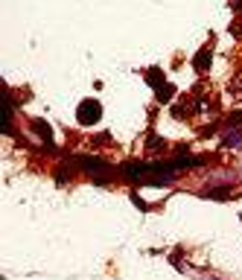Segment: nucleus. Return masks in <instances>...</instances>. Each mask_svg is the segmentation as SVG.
<instances>
[{"label": "nucleus", "mask_w": 242, "mask_h": 280, "mask_svg": "<svg viewBox=\"0 0 242 280\" xmlns=\"http://www.w3.org/2000/svg\"><path fill=\"white\" fill-rule=\"evenodd\" d=\"M99 117H102V105H99V99H82L79 102V108H76V120H79V126H96L99 123Z\"/></svg>", "instance_id": "nucleus-1"}, {"label": "nucleus", "mask_w": 242, "mask_h": 280, "mask_svg": "<svg viewBox=\"0 0 242 280\" xmlns=\"http://www.w3.org/2000/svg\"><path fill=\"white\" fill-rule=\"evenodd\" d=\"M79 164H82L88 172H96V181H99V184L105 181V175H102V172L108 169V167H105V161H99V158H79Z\"/></svg>", "instance_id": "nucleus-2"}, {"label": "nucleus", "mask_w": 242, "mask_h": 280, "mask_svg": "<svg viewBox=\"0 0 242 280\" xmlns=\"http://www.w3.org/2000/svg\"><path fill=\"white\" fill-rule=\"evenodd\" d=\"M210 61H213V53H210V47L205 44V47L196 53V58H193V67L202 73V70H207V67H210Z\"/></svg>", "instance_id": "nucleus-3"}, {"label": "nucleus", "mask_w": 242, "mask_h": 280, "mask_svg": "<svg viewBox=\"0 0 242 280\" xmlns=\"http://www.w3.org/2000/svg\"><path fill=\"white\" fill-rule=\"evenodd\" d=\"M32 129H35V134H38L47 146H53V129H50L44 120H32Z\"/></svg>", "instance_id": "nucleus-4"}, {"label": "nucleus", "mask_w": 242, "mask_h": 280, "mask_svg": "<svg viewBox=\"0 0 242 280\" xmlns=\"http://www.w3.org/2000/svg\"><path fill=\"white\" fill-rule=\"evenodd\" d=\"M146 82H149L152 88H161V85H167V76H164V70L149 67V70H146Z\"/></svg>", "instance_id": "nucleus-5"}, {"label": "nucleus", "mask_w": 242, "mask_h": 280, "mask_svg": "<svg viewBox=\"0 0 242 280\" xmlns=\"http://www.w3.org/2000/svg\"><path fill=\"white\" fill-rule=\"evenodd\" d=\"M205 196H207V199H219V202H222V199H231V196H234V190H231V184H222L219 190H207Z\"/></svg>", "instance_id": "nucleus-6"}, {"label": "nucleus", "mask_w": 242, "mask_h": 280, "mask_svg": "<svg viewBox=\"0 0 242 280\" xmlns=\"http://www.w3.org/2000/svg\"><path fill=\"white\" fill-rule=\"evenodd\" d=\"M155 96H158V102H169L175 96V88L172 85H161V88H155Z\"/></svg>", "instance_id": "nucleus-7"}, {"label": "nucleus", "mask_w": 242, "mask_h": 280, "mask_svg": "<svg viewBox=\"0 0 242 280\" xmlns=\"http://www.w3.org/2000/svg\"><path fill=\"white\" fill-rule=\"evenodd\" d=\"M146 146H149V149H161V146H164V137L152 131V134H149V140H146Z\"/></svg>", "instance_id": "nucleus-8"}, {"label": "nucleus", "mask_w": 242, "mask_h": 280, "mask_svg": "<svg viewBox=\"0 0 242 280\" xmlns=\"http://www.w3.org/2000/svg\"><path fill=\"white\" fill-rule=\"evenodd\" d=\"M222 143H225V146H240V143H242V134H240V131L225 134V140H222Z\"/></svg>", "instance_id": "nucleus-9"}, {"label": "nucleus", "mask_w": 242, "mask_h": 280, "mask_svg": "<svg viewBox=\"0 0 242 280\" xmlns=\"http://www.w3.org/2000/svg\"><path fill=\"white\" fill-rule=\"evenodd\" d=\"M242 123V111H234L231 117H228V126H240Z\"/></svg>", "instance_id": "nucleus-10"}, {"label": "nucleus", "mask_w": 242, "mask_h": 280, "mask_svg": "<svg viewBox=\"0 0 242 280\" xmlns=\"http://www.w3.org/2000/svg\"><path fill=\"white\" fill-rule=\"evenodd\" d=\"M131 202H134V205H137L140 210H149V205H146V202H143V199H140L137 193H131Z\"/></svg>", "instance_id": "nucleus-11"}, {"label": "nucleus", "mask_w": 242, "mask_h": 280, "mask_svg": "<svg viewBox=\"0 0 242 280\" xmlns=\"http://www.w3.org/2000/svg\"><path fill=\"white\" fill-rule=\"evenodd\" d=\"M231 9H237V12H242V0H231Z\"/></svg>", "instance_id": "nucleus-12"}, {"label": "nucleus", "mask_w": 242, "mask_h": 280, "mask_svg": "<svg viewBox=\"0 0 242 280\" xmlns=\"http://www.w3.org/2000/svg\"><path fill=\"white\" fill-rule=\"evenodd\" d=\"M240 222H242V216H240Z\"/></svg>", "instance_id": "nucleus-13"}]
</instances>
